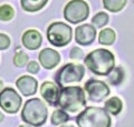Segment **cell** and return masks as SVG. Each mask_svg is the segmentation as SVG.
<instances>
[{"mask_svg": "<svg viewBox=\"0 0 134 127\" xmlns=\"http://www.w3.org/2000/svg\"><path fill=\"white\" fill-rule=\"evenodd\" d=\"M85 90L87 91L90 98L94 101H100L110 94V89H108L107 85L96 79H90L85 84Z\"/></svg>", "mask_w": 134, "mask_h": 127, "instance_id": "obj_9", "label": "cell"}, {"mask_svg": "<svg viewBox=\"0 0 134 127\" xmlns=\"http://www.w3.org/2000/svg\"><path fill=\"white\" fill-rule=\"evenodd\" d=\"M20 127H28V126H24V125H23V126H20Z\"/></svg>", "mask_w": 134, "mask_h": 127, "instance_id": "obj_30", "label": "cell"}, {"mask_svg": "<svg viewBox=\"0 0 134 127\" xmlns=\"http://www.w3.org/2000/svg\"><path fill=\"white\" fill-rule=\"evenodd\" d=\"M2 89V83H1V80H0V90Z\"/></svg>", "mask_w": 134, "mask_h": 127, "instance_id": "obj_29", "label": "cell"}, {"mask_svg": "<svg viewBox=\"0 0 134 127\" xmlns=\"http://www.w3.org/2000/svg\"><path fill=\"white\" fill-rule=\"evenodd\" d=\"M103 5L107 10L112 12H117L121 9H123V7L126 5V1L125 0H104Z\"/></svg>", "mask_w": 134, "mask_h": 127, "instance_id": "obj_18", "label": "cell"}, {"mask_svg": "<svg viewBox=\"0 0 134 127\" xmlns=\"http://www.w3.org/2000/svg\"><path fill=\"white\" fill-rule=\"evenodd\" d=\"M99 42L102 45H107L110 46L112 45L115 40V32L114 30H112L111 28H105L103 29L99 33V38H98Z\"/></svg>", "mask_w": 134, "mask_h": 127, "instance_id": "obj_17", "label": "cell"}, {"mask_svg": "<svg viewBox=\"0 0 134 127\" xmlns=\"http://www.w3.org/2000/svg\"><path fill=\"white\" fill-rule=\"evenodd\" d=\"M14 62H15V65L17 67H24L28 62V56H27V54H25L23 51L16 54V56L14 58Z\"/></svg>", "mask_w": 134, "mask_h": 127, "instance_id": "obj_23", "label": "cell"}, {"mask_svg": "<svg viewBox=\"0 0 134 127\" xmlns=\"http://www.w3.org/2000/svg\"><path fill=\"white\" fill-rule=\"evenodd\" d=\"M85 74V69L82 65L78 63H67L58 70L56 74V80L59 86H64L66 84L81 82Z\"/></svg>", "mask_w": 134, "mask_h": 127, "instance_id": "obj_6", "label": "cell"}, {"mask_svg": "<svg viewBox=\"0 0 134 127\" xmlns=\"http://www.w3.org/2000/svg\"><path fill=\"white\" fill-rule=\"evenodd\" d=\"M59 54L56 50L50 48H45L39 54V61L47 69H52L54 67H56L59 62Z\"/></svg>", "mask_w": 134, "mask_h": 127, "instance_id": "obj_12", "label": "cell"}, {"mask_svg": "<svg viewBox=\"0 0 134 127\" xmlns=\"http://www.w3.org/2000/svg\"><path fill=\"white\" fill-rule=\"evenodd\" d=\"M23 44L28 49H37L41 44V36L37 30H27L23 36Z\"/></svg>", "mask_w": 134, "mask_h": 127, "instance_id": "obj_14", "label": "cell"}, {"mask_svg": "<svg viewBox=\"0 0 134 127\" xmlns=\"http://www.w3.org/2000/svg\"><path fill=\"white\" fill-rule=\"evenodd\" d=\"M38 70H39V65H38V62L31 61V62L28 63V71H29V73L36 74V73H38Z\"/></svg>", "mask_w": 134, "mask_h": 127, "instance_id": "obj_25", "label": "cell"}, {"mask_svg": "<svg viewBox=\"0 0 134 127\" xmlns=\"http://www.w3.org/2000/svg\"><path fill=\"white\" fill-rule=\"evenodd\" d=\"M79 127H111V117L100 107H87L76 118Z\"/></svg>", "mask_w": 134, "mask_h": 127, "instance_id": "obj_3", "label": "cell"}, {"mask_svg": "<svg viewBox=\"0 0 134 127\" xmlns=\"http://www.w3.org/2000/svg\"><path fill=\"white\" fill-rule=\"evenodd\" d=\"M47 107L39 98H31L25 104L21 113L24 122L32 126H41L47 119Z\"/></svg>", "mask_w": 134, "mask_h": 127, "instance_id": "obj_4", "label": "cell"}, {"mask_svg": "<svg viewBox=\"0 0 134 127\" xmlns=\"http://www.w3.org/2000/svg\"><path fill=\"white\" fill-rule=\"evenodd\" d=\"M86 99L84 90L81 87L62 88L58 97V105L69 113H76L85 106Z\"/></svg>", "mask_w": 134, "mask_h": 127, "instance_id": "obj_2", "label": "cell"}, {"mask_svg": "<svg viewBox=\"0 0 134 127\" xmlns=\"http://www.w3.org/2000/svg\"><path fill=\"white\" fill-rule=\"evenodd\" d=\"M92 22L97 28H102L108 22V16L105 14V12H98L97 15H95L92 19Z\"/></svg>", "mask_w": 134, "mask_h": 127, "instance_id": "obj_21", "label": "cell"}, {"mask_svg": "<svg viewBox=\"0 0 134 127\" xmlns=\"http://www.w3.org/2000/svg\"><path fill=\"white\" fill-rule=\"evenodd\" d=\"M59 93L60 90L58 89V86L52 82H46L40 87V94L43 96V98H45L50 105L58 104Z\"/></svg>", "mask_w": 134, "mask_h": 127, "instance_id": "obj_11", "label": "cell"}, {"mask_svg": "<svg viewBox=\"0 0 134 127\" xmlns=\"http://www.w3.org/2000/svg\"><path fill=\"white\" fill-rule=\"evenodd\" d=\"M82 50L81 49H78V48H74L73 50H72V55H70V56H72V58H76V59H78V58H81L82 57Z\"/></svg>", "mask_w": 134, "mask_h": 127, "instance_id": "obj_26", "label": "cell"}, {"mask_svg": "<svg viewBox=\"0 0 134 127\" xmlns=\"http://www.w3.org/2000/svg\"><path fill=\"white\" fill-rule=\"evenodd\" d=\"M96 29L92 25H82L75 30V39L78 45L88 46L95 40Z\"/></svg>", "mask_w": 134, "mask_h": 127, "instance_id": "obj_10", "label": "cell"}, {"mask_svg": "<svg viewBox=\"0 0 134 127\" xmlns=\"http://www.w3.org/2000/svg\"><path fill=\"white\" fill-rule=\"evenodd\" d=\"M85 63L88 68L96 75H108L114 69L115 58L110 50L96 49L90 53L85 57Z\"/></svg>", "mask_w": 134, "mask_h": 127, "instance_id": "obj_1", "label": "cell"}, {"mask_svg": "<svg viewBox=\"0 0 134 127\" xmlns=\"http://www.w3.org/2000/svg\"><path fill=\"white\" fill-rule=\"evenodd\" d=\"M3 120V115H2V113L0 112V123H1Z\"/></svg>", "mask_w": 134, "mask_h": 127, "instance_id": "obj_27", "label": "cell"}, {"mask_svg": "<svg viewBox=\"0 0 134 127\" xmlns=\"http://www.w3.org/2000/svg\"><path fill=\"white\" fill-rule=\"evenodd\" d=\"M90 14L88 6L82 0H72L66 5L64 9L65 19L72 24H78L85 20Z\"/></svg>", "mask_w": 134, "mask_h": 127, "instance_id": "obj_7", "label": "cell"}, {"mask_svg": "<svg viewBox=\"0 0 134 127\" xmlns=\"http://www.w3.org/2000/svg\"><path fill=\"white\" fill-rule=\"evenodd\" d=\"M49 42L56 47H63L72 39V28L64 22H54L47 29Z\"/></svg>", "mask_w": 134, "mask_h": 127, "instance_id": "obj_5", "label": "cell"}, {"mask_svg": "<svg viewBox=\"0 0 134 127\" xmlns=\"http://www.w3.org/2000/svg\"><path fill=\"white\" fill-rule=\"evenodd\" d=\"M62 127H74V126H72V125H63Z\"/></svg>", "mask_w": 134, "mask_h": 127, "instance_id": "obj_28", "label": "cell"}, {"mask_svg": "<svg viewBox=\"0 0 134 127\" xmlns=\"http://www.w3.org/2000/svg\"><path fill=\"white\" fill-rule=\"evenodd\" d=\"M21 106V98L12 88H5L0 93V107L5 112L14 114L19 111Z\"/></svg>", "mask_w": 134, "mask_h": 127, "instance_id": "obj_8", "label": "cell"}, {"mask_svg": "<svg viewBox=\"0 0 134 127\" xmlns=\"http://www.w3.org/2000/svg\"><path fill=\"white\" fill-rule=\"evenodd\" d=\"M124 78V73L123 69L117 67V68H114L110 74H108V80L112 85H119L120 83H122V80Z\"/></svg>", "mask_w": 134, "mask_h": 127, "instance_id": "obj_19", "label": "cell"}, {"mask_svg": "<svg viewBox=\"0 0 134 127\" xmlns=\"http://www.w3.org/2000/svg\"><path fill=\"white\" fill-rule=\"evenodd\" d=\"M46 3L47 0H21V6L27 11H37L41 9Z\"/></svg>", "mask_w": 134, "mask_h": 127, "instance_id": "obj_16", "label": "cell"}, {"mask_svg": "<svg viewBox=\"0 0 134 127\" xmlns=\"http://www.w3.org/2000/svg\"><path fill=\"white\" fill-rule=\"evenodd\" d=\"M69 119L68 115L64 112V111H60V109H57L53 113L52 115V124L54 125H59V124H63Z\"/></svg>", "mask_w": 134, "mask_h": 127, "instance_id": "obj_20", "label": "cell"}, {"mask_svg": "<svg viewBox=\"0 0 134 127\" xmlns=\"http://www.w3.org/2000/svg\"><path fill=\"white\" fill-rule=\"evenodd\" d=\"M122 106V101L117 97H112V98L105 101V109L108 113H111L112 115H117L119 113H121L123 108Z\"/></svg>", "mask_w": 134, "mask_h": 127, "instance_id": "obj_15", "label": "cell"}, {"mask_svg": "<svg viewBox=\"0 0 134 127\" xmlns=\"http://www.w3.org/2000/svg\"><path fill=\"white\" fill-rule=\"evenodd\" d=\"M14 17V9L9 5H2L0 7V19L3 21H8Z\"/></svg>", "mask_w": 134, "mask_h": 127, "instance_id": "obj_22", "label": "cell"}, {"mask_svg": "<svg viewBox=\"0 0 134 127\" xmlns=\"http://www.w3.org/2000/svg\"><path fill=\"white\" fill-rule=\"evenodd\" d=\"M17 87L25 96L34 95L37 90V80L30 76H23L17 80Z\"/></svg>", "mask_w": 134, "mask_h": 127, "instance_id": "obj_13", "label": "cell"}, {"mask_svg": "<svg viewBox=\"0 0 134 127\" xmlns=\"http://www.w3.org/2000/svg\"><path fill=\"white\" fill-rule=\"evenodd\" d=\"M10 45V39L7 35H3V33H0V49H7Z\"/></svg>", "mask_w": 134, "mask_h": 127, "instance_id": "obj_24", "label": "cell"}]
</instances>
